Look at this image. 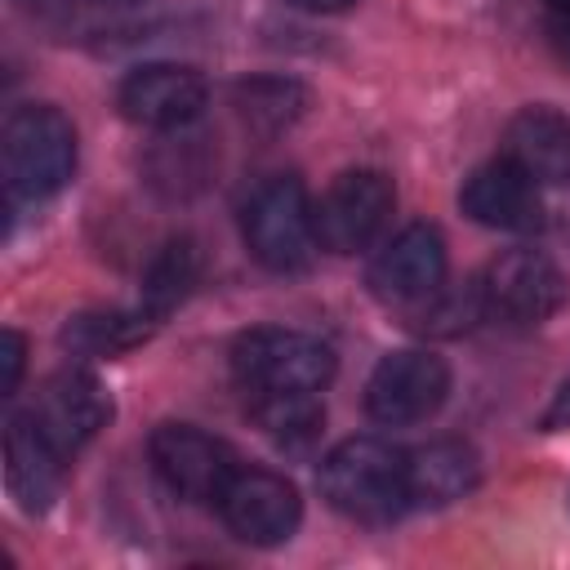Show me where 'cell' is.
Wrapping results in <instances>:
<instances>
[{"label":"cell","mask_w":570,"mask_h":570,"mask_svg":"<svg viewBox=\"0 0 570 570\" xmlns=\"http://www.w3.org/2000/svg\"><path fill=\"white\" fill-rule=\"evenodd\" d=\"M232 379L245 401L263 396H321L334 379V352L303 330H249L232 343Z\"/></svg>","instance_id":"7a4b0ae2"},{"label":"cell","mask_w":570,"mask_h":570,"mask_svg":"<svg viewBox=\"0 0 570 570\" xmlns=\"http://www.w3.org/2000/svg\"><path fill=\"white\" fill-rule=\"evenodd\" d=\"M147 454L160 472V481L187 499H218L232 472L240 468L236 450L191 423H160L147 441Z\"/></svg>","instance_id":"30bf717a"},{"label":"cell","mask_w":570,"mask_h":570,"mask_svg":"<svg viewBox=\"0 0 570 570\" xmlns=\"http://www.w3.org/2000/svg\"><path fill=\"white\" fill-rule=\"evenodd\" d=\"M156 316L147 307L134 312H80L62 325V347L76 356H120L156 334Z\"/></svg>","instance_id":"e0dca14e"},{"label":"cell","mask_w":570,"mask_h":570,"mask_svg":"<svg viewBox=\"0 0 570 570\" xmlns=\"http://www.w3.org/2000/svg\"><path fill=\"white\" fill-rule=\"evenodd\" d=\"M459 205L472 223L494 227V232H534L543 223L539 183L521 165H512L508 156L476 165L459 191Z\"/></svg>","instance_id":"4fadbf2b"},{"label":"cell","mask_w":570,"mask_h":570,"mask_svg":"<svg viewBox=\"0 0 570 570\" xmlns=\"http://www.w3.org/2000/svg\"><path fill=\"white\" fill-rule=\"evenodd\" d=\"M120 116L147 129H187L205 102H209V85L196 67L183 62H142L120 80Z\"/></svg>","instance_id":"7c38bea8"},{"label":"cell","mask_w":570,"mask_h":570,"mask_svg":"<svg viewBox=\"0 0 570 570\" xmlns=\"http://www.w3.org/2000/svg\"><path fill=\"white\" fill-rule=\"evenodd\" d=\"M481 303L485 316H499L508 325H539L561 312L566 276L543 249H508L485 267Z\"/></svg>","instance_id":"9c48e42d"},{"label":"cell","mask_w":570,"mask_h":570,"mask_svg":"<svg viewBox=\"0 0 570 570\" xmlns=\"http://www.w3.org/2000/svg\"><path fill=\"white\" fill-rule=\"evenodd\" d=\"M543 428L548 432H557V428H570V379L557 387V396L548 401V410H543Z\"/></svg>","instance_id":"7402d4cb"},{"label":"cell","mask_w":570,"mask_h":570,"mask_svg":"<svg viewBox=\"0 0 570 570\" xmlns=\"http://www.w3.org/2000/svg\"><path fill=\"white\" fill-rule=\"evenodd\" d=\"M392 205H396V191H392V178L383 169H347V174H338L325 187V196L312 205L316 245L330 249V254L365 249L383 232Z\"/></svg>","instance_id":"8992f818"},{"label":"cell","mask_w":570,"mask_h":570,"mask_svg":"<svg viewBox=\"0 0 570 570\" xmlns=\"http://www.w3.org/2000/svg\"><path fill=\"white\" fill-rule=\"evenodd\" d=\"M196 276H200V249H196V240H191V236L165 240V245L151 254L147 272H142V303H138V307H147L156 321H165V316L191 294Z\"/></svg>","instance_id":"ac0fdd59"},{"label":"cell","mask_w":570,"mask_h":570,"mask_svg":"<svg viewBox=\"0 0 570 570\" xmlns=\"http://www.w3.org/2000/svg\"><path fill=\"white\" fill-rule=\"evenodd\" d=\"M4 187L13 200H49L76 174V129L49 102H27L9 111L0 134Z\"/></svg>","instance_id":"3957f363"},{"label":"cell","mask_w":570,"mask_h":570,"mask_svg":"<svg viewBox=\"0 0 570 570\" xmlns=\"http://www.w3.org/2000/svg\"><path fill=\"white\" fill-rule=\"evenodd\" d=\"M22 356H27L22 334H18V330H4V334H0V396H13V392H18Z\"/></svg>","instance_id":"44dd1931"},{"label":"cell","mask_w":570,"mask_h":570,"mask_svg":"<svg viewBox=\"0 0 570 570\" xmlns=\"http://www.w3.org/2000/svg\"><path fill=\"white\" fill-rule=\"evenodd\" d=\"M370 294L387 307L419 312L445 289V240L432 223H410L401 227L370 263L365 272Z\"/></svg>","instance_id":"52a82bcc"},{"label":"cell","mask_w":570,"mask_h":570,"mask_svg":"<svg viewBox=\"0 0 570 570\" xmlns=\"http://www.w3.org/2000/svg\"><path fill=\"white\" fill-rule=\"evenodd\" d=\"M27 414L71 459V454H80L111 423L116 405H111L107 387L94 374H85V370H58V374H49L40 383V392H36V401H31Z\"/></svg>","instance_id":"8fae6325"},{"label":"cell","mask_w":570,"mask_h":570,"mask_svg":"<svg viewBox=\"0 0 570 570\" xmlns=\"http://www.w3.org/2000/svg\"><path fill=\"white\" fill-rule=\"evenodd\" d=\"M67 463L71 459L36 428V419L27 410L9 419V428H4V485L22 512L36 517L58 499Z\"/></svg>","instance_id":"5bb4252c"},{"label":"cell","mask_w":570,"mask_h":570,"mask_svg":"<svg viewBox=\"0 0 570 570\" xmlns=\"http://www.w3.org/2000/svg\"><path fill=\"white\" fill-rule=\"evenodd\" d=\"M240 236H245V249L267 272H281V276L303 272L316 249L312 200H307L303 178H294V174L263 178L240 209Z\"/></svg>","instance_id":"277c9868"},{"label":"cell","mask_w":570,"mask_h":570,"mask_svg":"<svg viewBox=\"0 0 570 570\" xmlns=\"http://www.w3.org/2000/svg\"><path fill=\"white\" fill-rule=\"evenodd\" d=\"M405 472H410V503L445 508L476 490L481 459L468 441H428L405 454Z\"/></svg>","instance_id":"2e32d148"},{"label":"cell","mask_w":570,"mask_h":570,"mask_svg":"<svg viewBox=\"0 0 570 570\" xmlns=\"http://www.w3.org/2000/svg\"><path fill=\"white\" fill-rule=\"evenodd\" d=\"M543 4H548L552 13H557V9H570V0H543Z\"/></svg>","instance_id":"d4e9b609"},{"label":"cell","mask_w":570,"mask_h":570,"mask_svg":"<svg viewBox=\"0 0 570 570\" xmlns=\"http://www.w3.org/2000/svg\"><path fill=\"white\" fill-rule=\"evenodd\" d=\"M445 392H450V365L436 352L401 347L374 365L365 383V410L383 428H410L432 419L445 405Z\"/></svg>","instance_id":"5b68a950"},{"label":"cell","mask_w":570,"mask_h":570,"mask_svg":"<svg viewBox=\"0 0 570 570\" xmlns=\"http://www.w3.org/2000/svg\"><path fill=\"white\" fill-rule=\"evenodd\" d=\"M245 410L281 445H307L325 423L321 396H263V401H245Z\"/></svg>","instance_id":"d6986e66"},{"label":"cell","mask_w":570,"mask_h":570,"mask_svg":"<svg viewBox=\"0 0 570 570\" xmlns=\"http://www.w3.org/2000/svg\"><path fill=\"white\" fill-rule=\"evenodd\" d=\"M321 494L330 508L356 521H392L410 508V472L405 450L379 436H347L321 459Z\"/></svg>","instance_id":"6da1fadb"},{"label":"cell","mask_w":570,"mask_h":570,"mask_svg":"<svg viewBox=\"0 0 570 570\" xmlns=\"http://www.w3.org/2000/svg\"><path fill=\"white\" fill-rule=\"evenodd\" d=\"M503 156L521 165L539 187L570 183V120L543 102L521 107L503 129Z\"/></svg>","instance_id":"9a60e30c"},{"label":"cell","mask_w":570,"mask_h":570,"mask_svg":"<svg viewBox=\"0 0 570 570\" xmlns=\"http://www.w3.org/2000/svg\"><path fill=\"white\" fill-rule=\"evenodd\" d=\"M236 107H240L245 125H254L263 134H276V129H289L303 116L307 94L294 80H249V85L236 89Z\"/></svg>","instance_id":"ffe728a7"},{"label":"cell","mask_w":570,"mask_h":570,"mask_svg":"<svg viewBox=\"0 0 570 570\" xmlns=\"http://www.w3.org/2000/svg\"><path fill=\"white\" fill-rule=\"evenodd\" d=\"M294 9H307V13H338V9H352L356 0H289Z\"/></svg>","instance_id":"cb8c5ba5"},{"label":"cell","mask_w":570,"mask_h":570,"mask_svg":"<svg viewBox=\"0 0 570 570\" xmlns=\"http://www.w3.org/2000/svg\"><path fill=\"white\" fill-rule=\"evenodd\" d=\"M548 40H552V49L570 62V9H557V13L548 18Z\"/></svg>","instance_id":"603a6c76"},{"label":"cell","mask_w":570,"mask_h":570,"mask_svg":"<svg viewBox=\"0 0 570 570\" xmlns=\"http://www.w3.org/2000/svg\"><path fill=\"white\" fill-rule=\"evenodd\" d=\"M98 4H138V0H98Z\"/></svg>","instance_id":"484cf974"},{"label":"cell","mask_w":570,"mask_h":570,"mask_svg":"<svg viewBox=\"0 0 570 570\" xmlns=\"http://www.w3.org/2000/svg\"><path fill=\"white\" fill-rule=\"evenodd\" d=\"M214 503H218L227 530L254 548L285 543L303 521V499H298L294 481H285L272 468H245L240 463Z\"/></svg>","instance_id":"ba28073f"}]
</instances>
